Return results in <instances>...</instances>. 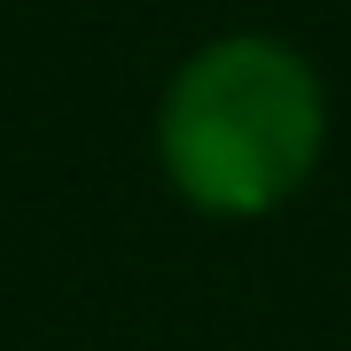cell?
<instances>
[{
    "label": "cell",
    "mask_w": 351,
    "mask_h": 351,
    "mask_svg": "<svg viewBox=\"0 0 351 351\" xmlns=\"http://www.w3.org/2000/svg\"><path fill=\"white\" fill-rule=\"evenodd\" d=\"M328 141L320 71L289 39L234 32L172 71L156 110L164 180L211 219H265L313 180Z\"/></svg>",
    "instance_id": "1"
}]
</instances>
